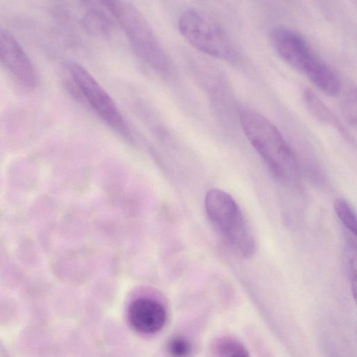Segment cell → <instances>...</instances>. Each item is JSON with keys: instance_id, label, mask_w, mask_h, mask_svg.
<instances>
[{"instance_id": "4fadbf2b", "label": "cell", "mask_w": 357, "mask_h": 357, "mask_svg": "<svg viewBox=\"0 0 357 357\" xmlns=\"http://www.w3.org/2000/svg\"><path fill=\"white\" fill-rule=\"evenodd\" d=\"M167 350L172 356H185L190 353L191 345L186 339L176 336L169 341Z\"/></svg>"}, {"instance_id": "9c48e42d", "label": "cell", "mask_w": 357, "mask_h": 357, "mask_svg": "<svg viewBox=\"0 0 357 357\" xmlns=\"http://www.w3.org/2000/svg\"><path fill=\"white\" fill-rule=\"evenodd\" d=\"M306 106L310 114L319 121L333 126L342 134H346L344 127L334 114L310 90H306L304 94Z\"/></svg>"}, {"instance_id": "30bf717a", "label": "cell", "mask_w": 357, "mask_h": 357, "mask_svg": "<svg viewBox=\"0 0 357 357\" xmlns=\"http://www.w3.org/2000/svg\"><path fill=\"white\" fill-rule=\"evenodd\" d=\"M212 353L222 357H247L250 354L245 346L238 340L230 337H218L211 345Z\"/></svg>"}, {"instance_id": "8fae6325", "label": "cell", "mask_w": 357, "mask_h": 357, "mask_svg": "<svg viewBox=\"0 0 357 357\" xmlns=\"http://www.w3.org/2000/svg\"><path fill=\"white\" fill-rule=\"evenodd\" d=\"M335 211L347 229L356 235V215L351 204L344 198H337L334 203Z\"/></svg>"}, {"instance_id": "7a4b0ae2", "label": "cell", "mask_w": 357, "mask_h": 357, "mask_svg": "<svg viewBox=\"0 0 357 357\" xmlns=\"http://www.w3.org/2000/svg\"><path fill=\"white\" fill-rule=\"evenodd\" d=\"M271 39L275 52L285 63L305 75L327 96H339L341 84L338 77L317 56L300 33L280 27L273 30Z\"/></svg>"}, {"instance_id": "7c38bea8", "label": "cell", "mask_w": 357, "mask_h": 357, "mask_svg": "<svg viewBox=\"0 0 357 357\" xmlns=\"http://www.w3.org/2000/svg\"><path fill=\"white\" fill-rule=\"evenodd\" d=\"M84 24L88 30L96 34L105 33L109 26L107 17L97 10L87 13L84 17Z\"/></svg>"}, {"instance_id": "52a82bcc", "label": "cell", "mask_w": 357, "mask_h": 357, "mask_svg": "<svg viewBox=\"0 0 357 357\" xmlns=\"http://www.w3.org/2000/svg\"><path fill=\"white\" fill-rule=\"evenodd\" d=\"M0 61L24 86L33 87L36 75L31 60L15 38L0 27Z\"/></svg>"}, {"instance_id": "3957f363", "label": "cell", "mask_w": 357, "mask_h": 357, "mask_svg": "<svg viewBox=\"0 0 357 357\" xmlns=\"http://www.w3.org/2000/svg\"><path fill=\"white\" fill-rule=\"evenodd\" d=\"M118 22L136 54L162 75L172 70L169 58L140 11L127 0H99Z\"/></svg>"}, {"instance_id": "ba28073f", "label": "cell", "mask_w": 357, "mask_h": 357, "mask_svg": "<svg viewBox=\"0 0 357 357\" xmlns=\"http://www.w3.org/2000/svg\"><path fill=\"white\" fill-rule=\"evenodd\" d=\"M166 319L167 313L163 305L151 298H137L130 304L128 310V319L132 328L144 334L160 331Z\"/></svg>"}, {"instance_id": "277c9868", "label": "cell", "mask_w": 357, "mask_h": 357, "mask_svg": "<svg viewBox=\"0 0 357 357\" xmlns=\"http://www.w3.org/2000/svg\"><path fill=\"white\" fill-rule=\"evenodd\" d=\"M204 206L211 222L227 241L243 257H252L255 251V241L234 199L227 192L213 188L207 191Z\"/></svg>"}, {"instance_id": "8992f818", "label": "cell", "mask_w": 357, "mask_h": 357, "mask_svg": "<svg viewBox=\"0 0 357 357\" xmlns=\"http://www.w3.org/2000/svg\"><path fill=\"white\" fill-rule=\"evenodd\" d=\"M71 77L88 103L109 126L124 135H128L124 119L114 100L96 79L82 66L70 62Z\"/></svg>"}, {"instance_id": "5b68a950", "label": "cell", "mask_w": 357, "mask_h": 357, "mask_svg": "<svg viewBox=\"0 0 357 357\" xmlns=\"http://www.w3.org/2000/svg\"><path fill=\"white\" fill-rule=\"evenodd\" d=\"M178 29L182 36L199 51L211 56L234 61L236 50L222 28L205 13L185 10L180 16Z\"/></svg>"}, {"instance_id": "6da1fadb", "label": "cell", "mask_w": 357, "mask_h": 357, "mask_svg": "<svg viewBox=\"0 0 357 357\" xmlns=\"http://www.w3.org/2000/svg\"><path fill=\"white\" fill-rule=\"evenodd\" d=\"M240 123L246 138L278 178L294 180L298 171L295 157L277 127L263 114L244 109Z\"/></svg>"}]
</instances>
